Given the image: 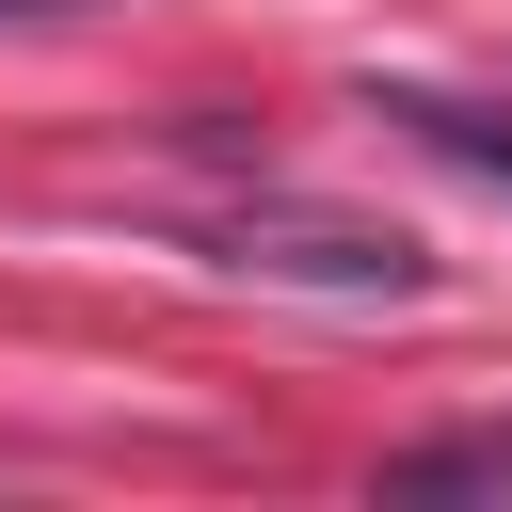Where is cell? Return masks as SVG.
Returning a JSON list of instances; mask_svg holds the SVG:
<instances>
[{"mask_svg": "<svg viewBox=\"0 0 512 512\" xmlns=\"http://www.w3.org/2000/svg\"><path fill=\"white\" fill-rule=\"evenodd\" d=\"M224 256H240V272H288V288H352V304L432 288V256H416L400 224H352V208H240Z\"/></svg>", "mask_w": 512, "mask_h": 512, "instance_id": "6da1fadb", "label": "cell"}, {"mask_svg": "<svg viewBox=\"0 0 512 512\" xmlns=\"http://www.w3.org/2000/svg\"><path fill=\"white\" fill-rule=\"evenodd\" d=\"M368 112H384V128H416L432 160H464V176H496V192H512V96H432V80H368Z\"/></svg>", "mask_w": 512, "mask_h": 512, "instance_id": "7a4b0ae2", "label": "cell"}, {"mask_svg": "<svg viewBox=\"0 0 512 512\" xmlns=\"http://www.w3.org/2000/svg\"><path fill=\"white\" fill-rule=\"evenodd\" d=\"M384 496H512V416H480V432H432V448H400V464H384Z\"/></svg>", "mask_w": 512, "mask_h": 512, "instance_id": "3957f363", "label": "cell"}, {"mask_svg": "<svg viewBox=\"0 0 512 512\" xmlns=\"http://www.w3.org/2000/svg\"><path fill=\"white\" fill-rule=\"evenodd\" d=\"M0 16H80V0H0Z\"/></svg>", "mask_w": 512, "mask_h": 512, "instance_id": "277c9868", "label": "cell"}]
</instances>
